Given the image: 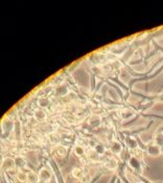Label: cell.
<instances>
[{
	"mask_svg": "<svg viewBox=\"0 0 163 183\" xmlns=\"http://www.w3.org/2000/svg\"><path fill=\"white\" fill-rule=\"evenodd\" d=\"M147 153L151 156H158L159 154H161V148L157 145H151L147 148Z\"/></svg>",
	"mask_w": 163,
	"mask_h": 183,
	"instance_id": "6da1fadb",
	"label": "cell"
},
{
	"mask_svg": "<svg viewBox=\"0 0 163 183\" xmlns=\"http://www.w3.org/2000/svg\"><path fill=\"white\" fill-rule=\"evenodd\" d=\"M110 150L112 153L114 154H119L121 151V145L117 141H113V142L110 145Z\"/></svg>",
	"mask_w": 163,
	"mask_h": 183,
	"instance_id": "7a4b0ae2",
	"label": "cell"
},
{
	"mask_svg": "<svg viewBox=\"0 0 163 183\" xmlns=\"http://www.w3.org/2000/svg\"><path fill=\"white\" fill-rule=\"evenodd\" d=\"M89 124H91L92 127L94 128H97V127L101 124V117L97 116V115H93L89 118Z\"/></svg>",
	"mask_w": 163,
	"mask_h": 183,
	"instance_id": "3957f363",
	"label": "cell"
},
{
	"mask_svg": "<svg viewBox=\"0 0 163 183\" xmlns=\"http://www.w3.org/2000/svg\"><path fill=\"white\" fill-rule=\"evenodd\" d=\"M129 164L131 165V167L135 168V170H138L140 167V161L138 160L137 157H131L130 160H129Z\"/></svg>",
	"mask_w": 163,
	"mask_h": 183,
	"instance_id": "277c9868",
	"label": "cell"
},
{
	"mask_svg": "<svg viewBox=\"0 0 163 183\" xmlns=\"http://www.w3.org/2000/svg\"><path fill=\"white\" fill-rule=\"evenodd\" d=\"M15 164V159H12V158H6V159L3 160V167L6 168V170H9L12 168Z\"/></svg>",
	"mask_w": 163,
	"mask_h": 183,
	"instance_id": "5b68a950",
	"label": "cell"
},
{
	"mask_svg": "<svg viewBox=\"0 0 163 183\" xmlns=\"http://www.w3.org/2000/svg\"><path fill=\"white\" fill-rule=\"evenodd\" d=\"M40 177L42 180H44V181H47V180L50 179V177H51V175H50L49 170H46V168H43V170H40Z\"/></svg>",
	"mask_w": 163,
	"mask_h": 183,
	"instance_id": "8992f818",
	"label": "cell"
},
{
	"mask_svg": "<svg viewBox=\"0 0 163 183\" xmlns=\"http://www.w3.org/2000/svg\"><path fill=\"white\" fill-rule=\"evenodd\" d=\"M67 93H68V89L66 85H60V86L57 88V94L60 95V96H64V95Z\"/></svg>",
	"mask_w": 163,
	"mask_h": 183,
	"instance_id": "52a82bcc",
	"label": "cell"
},
{
	"mask_svg": "<svg viewBox=\"0 0 163 183\" xmlns=\"http://www.w3.org/2000/svg\"><path fill=\"white\" fill-rule=\"evenodd\" d=\"M106 165H107V167L110 168V170H114V168H116V167H117V161L114 159V158H111V159H109L107 161Z\"/></svg>",
	"mask_w": 163,
	"mask_h": 183,
	"instance_id": "ba28073f",
	"label": "cell"
},
{
	"mask_svg": "<svg viewBox=\"0 0 163 183\" xmlns=\"http://www.w3.org/2000/svg\"><path fill=\"white\" fill-rule=\"evenodd\" d=\"M35 117L38 119V120H43V119H45L46 117V114L45 112L43 111V110H37V111L35 112Z\"/></svg>",
	"mask_w": 163,
	"mask_h": 183,
	"instance_id": "9c48e42d",
	"label": "cell"
},
{
	"mask_svg": "<svg viewBox=\"0 0 163 183\" xmlns=\"http://www.w3.org/2000/svg\"><path fill=\"white\" fill-rule=\"evenodd\" d=\"M155 142H156V145H157L158 146H160V148L163 146V133H159V134L156 135Z\"/></svg>",
	"mask_w": 163,
	"mask_h": 183,
	"instance_id": "30bf717a",
	"label": "cell"
},
{
	"mask_svg": "<svg viewBox=\"0 0 163 183\" xmlns=\"http://www.w3.org/2000/svg\"><path fill=\"white\" fill-rule=\"evenodd\" d=\"M17 179L20 182H25L27 181V174H25L24 172H19L17 173Z\"/></svg>",
	"mask_w": 163,
	"mask_h": 183,
	"instance_id": "8fae6325",
	"label": "cell"
},
{
	"mask_svg": "<svg viewBox=\"0 0 163 183\" xmlns=\"http://www.w3.org/2000/svg\"><path fill=\"white\" fill-rule=\"evenodd\" d=\"M126 143L130 146L131 149H136L137 148V141L135 139H133L132 137H128L126 138Z\"/></svg>",
	"mask_w": 163,
	"mask_h": 183,
	"instance_id": "7c38bea8",
	"label": "cell"
},
{
	"mask_svg": "<svg viewBox=\"0 0 163 183\" xmlns=\"http://www.w3.org/2000/svg\"><path fill=\"white\" fill-rule=\"evenodd\" d=\"M74 153H75V155H76V156H83L85 154V150H84V148H83V146L76 145L74 148Z\"/></svg>",
	"mask_w": 163,
	"mask_h": 183,
	"instance_id": "4fadbf2b",
	"label": "cell"
},
{
	"mask_svg": "<svg viewBox=\"0 0 163 183\" xmlns=\"http://www.w3.org/2000/svg\"><path fill=\"white\" fill-rule=\"evenodd\" d=\"M72 175H73L74 178H76V179H80V178H82V176H83V172H82L81 168L75 167L74 170H72Z\"/></svg>",
	"mask_w": 163,
	"mask_h": 183,
	"instance_id": "5bb4252c",
	"label": "cell"
},
{
	"mask_svg": "<svg viewBox=\"0 0 163 183\" xmlns=\"http://www.w3.org/2000/svg\"><path fill=\"white\" fill-rule=\"evenodd\" d=\"M27 181L30 183H35L37 182V176L34 173H28L27 174Z\"/></svg>",
	"mask_w": 163,
	"mask_h": 183,
	"instance_id": "9a60e30c",
	"label": "cell"
},
{
	"mask_svg": "<svg viewBox=\"0 0 163 183\" xmlns=\"http://www.w3.org/2000/svg\"><path fill=\"white\" fill-rule=\"evenodd\" d=\"M38 104L40 105V107H47L49 105V99H40L38 101Z\"/></svg>",
	"mask_w": 163,
	"mask_h": 183,
	"instance_id": "2e32d148",
	"label": "cell"
},
{
	"mask_svg": "<svg viewBox=\"0 0 163 183\" xmlns=\"http://www.w3.org/2000/svg\"><path fill=\"white\" fill-rule=\"evenodd\" d=\"M15 164L19 167H22L24 165V159L21 157H16L15 158Z\"/></svg>",
	"mask_w": 163,
	"mask_h": 183,
	"instance_id": "e0dca14e",
	"label": "cell"
},
{
	"mask_svg": "<svg viewBox=\"0 0 163 183\" xmlns=\"http://www.w3.org/2000/svg\"><path fill=\"white\" fill-rule=\"evenodd\" d=\"M94 151H95L98 155H101V154L105 153V149H104V146L101 145H96V146L94 148Z\"/></svg>",
	"mask_w": 163,
	"mask_h": 183,
	"instance_id": "ac0fdd59",
	"label": "cell"
},
{
	"mask_svg": "<svg viewBox=\"0 0 163 183\" xmlns=\"http://www.w3.org/2000/svg\"><path fill=\"white\" fill-rule=\"evenodd\" d=\"M90 159L93 160V161H98L99 160V155L97 154L95 151L90 153Z\"/></svg>",
	"mask_w": 163,
	"mask_h": 183,
	"instance_id": "d6986e66",
	"label": "cell"
},
{
	"mask_svg": "<svg viewBox=\"0 0 163 183\" xmlns=\"http://www.w3.org/2000/svg\"><path fill=\"white\" fill-rule=\"evenodd\" d=\"M132 111H129V110H125L123 111V113H122V118H129V117H131L132 116Z\"/></svg>",
	"mask_w": 163,
	"mask_h": 183,
	"instance_id": "ffe728a7",
	"label": "cell"
},
{
	"mask_svg": "<svg viewBox=\"0 0 163 183\" xmlns=\"http://www.w3.org/2000/svg\"><path fill=\"white\" fill-rule=\"evenodd\" d=\"M89 145H91V146H92V148H95V146H96V145H95V142H94V141H93V140H90V141H89Z\"/></svg>",
	"mask_w": 163,
	"mask_h": 183,
	"instance_id": "44dd1931",
	"label": "cell"
},
{
	"mask_svg": "<svg viewBox=\"0 0 163 183\" xmlns=\"http://www.w3.org/2000/svg\"><path fill=\"white\" fill-rule=\"evenodd\" d=\"M161 153L163 154V146H161Z\"/></svg>",
	"mask_w": 163,
	"mask_h": 183,
	"instance_id": "7402d4cb",
	"label": "cell"
}]
</instances>
